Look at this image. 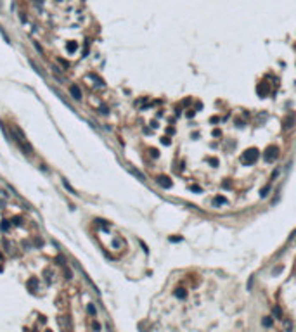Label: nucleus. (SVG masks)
<instances>
[{"mask_svg":"<svg viewBox=\"0 0 296 332\" xmlns=\"http://www.w3.org/2000/svg\"><path fill=\"white\" fill-rule=\"evenodd\" d=\"M262 323H263L265 327H270V325H272V317H265V318L262 320Z\"/></svg>","mask_w":296,"mask_h":332,"instance_id":"nucleus-7","label":"nucleus"},{"mask_svg":"<svg viewBox=\"0 0 296 332\" xmlns=\"http://www.w3.org/2000/svg\"><path fill=\"white\" fill-rule=\"evenodd\" d=\"M258 159V151L256 149H248V151L243 154V158H241V161H243V164H253V163Z\"/></svg>","mask_w":296,"mask_h":332,"instance_id":"nucleus-2","label":"nucleus"},{"mask_svg":"<svg viewBox=\"0 0 296 332\" xmlns=\"http://www.w3.org/2000/svg\"><path fill=\"white\" fill-rule=\"evenodd\" d=\"M156 182H158V183H159L163 189H170V187H172V180H170L168 177H164V175L158 177V178H156Z\"/></svg>","mask_w":296,"mask_h":332,"instance_id":"nucleus-5","label":"nucleus"},{"mask_svg":"<svg viewBox=\"0 0 296 332\" xmlns=\"http://www.w3.org/2000/svg\"><path fill=\"white\" fill-rule=\"evenodd\" d=\"M87 310H88V313H90V315H95V308H94L92 304H88V308H87Z\"/></svg>","mask_w":296,"mask_h":332,"instance_id":"nucleus-13","label":"nucleus"},{"mask_svg":"<svg viewBox=\"0 0 296 332\" xmlns=\"http://www.w3.org/2000/svg\"><path fill=\"white\" fill-rule=\"evenodd\" d=\"M191 189H192L194 192H201V189H199V187H196V185H194V187H191Z\"/></svg>","mask_w":296,"mask_h":332,"instance_id":"nucleus-16","label":"nucleus"},{"mask_svg":"<svg viewBox=\"0 0 296 332\" xmlns=\"http://www.w3.org/2000/svg\"><path fill=\"white\" fill-rule=\"evenodd\" d=\"M216 202H218V204H222V202H225V199H224V197H216Z\"/></svg>","mask_w":296,"mask_h":332,"instance_id":"nucleus-15","label":"nucleus"},{"mask_svg":"<svg viewBox=\"0 0 296 332\" xmlns=\"http://www.w3.org/2000/svg\"><path fill=\"white\" fill-rule=\"evenodd\" d=\"M175 296L182 299V298H185V291H184V289H177V291H175Z\"/></svg>","mask_w":296,"mask_h":332,"instance_id":"nucleus-9","label":"nucleus"},{"mask_svg":"<svg viewBox=\"0 0 296 332\" xmlns=\"http://www.w3.org/2000/svg\"><path fill=\"white\" fill-rule=\"evenodd\" d=\"M12 131H14V140H16V144L19 145V149L24 154H28V156H33V147H31V144L28 140H26V137H24V133H23V130H21L19 126H12Z\"/></svg>","mask_w":296,"mask_h":332,"instance_id":"nucleus-1","label":"nucleus"},{"mask_svg":"<svg viewBox=\"0 0 296 332\" xmlns=\"http://www.w3.org/2000/svg\"><path fill=\"white\" fill-rule=\"evenodd\" d=\"M277 156H279V147H277V145L267 147V151H265V159L267 161H274V159H277Z\"/></svg>","mask_w":296,"mask_h":332,"instance_id":"nucleus-3","label":"nucleus"},{"mask_svg":"<svg viewBox=\"0 0 296 332\" xmlns=\"http://www.w3.org/2000/svg\"><path fill=\"white\" fill-rule=\"evenodd\" d=\"M33 45H35V49H37V50L40 52V54H43V49H42L40 45H38V42H33Z\"/></svg>","mask_w":296,"mask_h":332,"instance_id":"nucleus-11","label":"nucleus"},{"mask_svg":"<svg viewBox=\"0 0 296 332\" xmlns=\"http://www.w3.org/2000/svg\"><path fill=\"white\" fill-rule=\"evenodd\" d=\"M69 93H71V97L75 99V101H82V97H83V95H82V88H80L78 85H75V83L69 85Z\"/></svg>","mask_w":296,"mask_h":332,"instance_id":"nucleus-4","label":"nucleus"},{"mask_svg":"<svg viewBox=\"0 0 296 332\" xmlns=\"http://www.w3.org/2000/svg\"><path fill=\"white\" fill-rule=\"evenodd\" d=\"M258 93H260V97L267 95V93H268V87H265V85H258Z\"/></svg>","mask_w":296,"mask_h":332,"instance_id":"nucleus-6","label":"nucleus"},{"mask_svg":"<svg viewBox=\"0 0 296 332\" xmlns=\"http://www.w3.org/2000/svg\"><path fill=\"white\" fill-rule=\"evenodd\" d=\"M274 313H276V317H282V313H281V310H279V308H276V310H274Z\"/></svg>","mask_w":296,"mask_h":332,"instance_id":"nucleus-14","label":"nucleus"},{"mask_svg":"<svg viewBox=\"0 0 296 332\" xmlns=\"http://www.w3.org/2000/svg\"><path fill=\"white\" fill-rule=\"evenodd\" d=\"M64 187H66V189H68V190L71 192V194H76V190H75V189H73V187H71V185H69V183H68V182H64Z\"/></svg>","mask_w":296,"mask_h":332,"instance_id":"nucleus-10","label":"nucleus"},{"mask_svg":"<svg viewBox=\"0 0 296 332\" xmlns=\"http://www.w3.org/2000/svg\"><path fill=\"white\" fill-rule=\"evenodd\" d=\"M293 121H295V118H293V116H289V118H287V120L284 121V126H286V128H289V126H293Z\"/></svg>","mask_w":296,"mask_h":332,"instance_id":"nucleus-8","label":"nucleus"},{"mask_svg":"<svg viewBox=\"0 0 296 332\" xmlns=\"http://www.w3.org/2000/svg\"><path fill=\"white\" fill-rule=\"evenodd\" d=\"M268 190H270V187H263V189H262V197H265Z\"/></svg>","mask_w":296,"mask_h":332,"instance_id":"nucleus-12","label":"nucleus"}]
</instances>
